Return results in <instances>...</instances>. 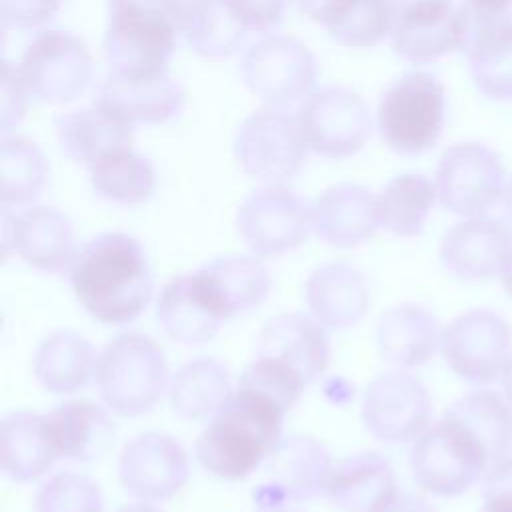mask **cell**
<instances>
[{"instance_id":"29","label":"cell","mask_w":512,"mask_h":512,"mask_svg":"<svg viewBox=\"0 0 512 512\" xmlns=\"http://www.w3.org/2000/svg\"><path fill=\"white\" fill-rule=\"evenodd\" d=\"M96 358L98 354L82 334L58 330L38 344L32 370L44 390L52 394H72L94 378Z\"/></svg>"},{"instance_id":"15","label":"cell","mask_w":512,"mask_h":512,"mask_svg":"<svg viewBox=\"0 0 512 512\" xmlns=\"http://www.w3.org/2000/svg\"><path fill=\"white\" fill-rule=\"evenodd\" d=\"M298 128L306 148L338 158L362 148L370 132V116L356 94L324 88L300 106Z\"/></svg>"},{"instance_id":"32","label":"cell","mask_w":512,"mask_h":512,"mask_svg":"<svg viewBox=\"0 0 512 512\" xmlns=\"http://www.w3.org/2000/svg\"><path fill=\"white\" fill-rule=\"evenodd\" d=\"M58 128L62 150L72 160L88 166L106 154L130 148L132 142V124L98 104L66 114Z\"/></svg>"},{"instance_id":"34","label":"cell","mask_w":512,"mask_h":512,"mask_svg":"<svg viewBox=\"0 0 512 512\" xmlns=\"http://www.w3.org/2000/svg\"><path fill=\"white\" fill-rule=\"evenodd\" d=\"M436 198V186L426 176L400 174L374 200L378 226L400 238L418 236Z\"/></svg>"},{"instance_id":"21","label":"cell","mask_w":512,"mask_h":512,"mask_svg":"<svg viewBox=\"0 0 512 512\" xmlns=\"http://www.w3.org/2000/svg\"><path fill=\"white\" fill-rule=\"evenodd\" d=\"M180 86L164 68L124 70L112 74L100 86L96 104L128 124L166 122L182 108Z\"/></svg>"},{"instance_id":"48","label":"cell","mask_w":512,"mask_h":512,"mask_svg":"<svg viewBox=\"0 0 512 512\" xmlns=\"http://www.w3.org/2000/svg\"><path fill=\"white\" fill-rule=\"evenodd\" d=\"M500 282H502L506 294L512 298V252L508 254V258L504 262V268L500 272Z\"/></svg>"},{"instance_id":"11","label":"cell","mask_w":512,"mask_h":512,"mask_svg":"<svg viewBox=\"0 0 512 512\" xmlns=\"http://www.w3.org/2000/svg\"><path fill=\"white\" fill-rule=\"evenodd\" d=\"M432 418L428 388L404 370L376 376L362 396V422L384 442H416Z\"/></svg>"},{"instance_id":"6","label":"cell","mask_w":512,"mask_h":512,"mask_svg":"<svg viewBox=\"0 0 512 512\" xmlns=\"http://www.w3.org/2000/svg\"><path fill=\"white\" fill-rule=\"evenodd\" d=\"M440 350L458 378L490 384L512 360V328L494 310L472 308L442 328Z\"/></svg>"},{"instance_id":"42","label":"cell","mask_w":512,"mask_h":512,"mask_svg":"<svg viewBox=\"0 0 512 512\" xmlns=\"http://www.w3.org/2000/svg\"><path fill=\"white\" fill-rule=\"evenodd\" d=\"M62 0H2V22L16 28L40 26L54 18Z\"/></svg>"},{"instance_id":"13","label":"cell","mask_w":512,"mask_h":512,"mask_svg":"<svg viewBox=\"0 0 512 512\" xmlns=\"http://www.w3.org/2000/svg\"><path fill=\"white\" fill-rule=\"evenodd\" d=\"M190 472L188 452L170 434L144 432L128 440L118 456L122 486L144 502L176 496Z\"/></svg>"},{"instance_id":"5","label":"cell","mask_w":512,"mask_h":512,"mask_svg":"<svg viewBox=\"0 0 512 512\" xmlns=\"http://www.w3.org/2000/svg\"><path fill=\"white\" fill-rule=\"evenodd\" d=\"M444 108V86L428 72H408L380 98V136L398 154L428 152L442 134Z\"/></svg>"},{"instance_id":"9","label":"cell","mask_w":512,"mask_h":512,"mask_svg":"<svg viewBox=\"0 0 512 512\" xmlns=\"http://www.w3.org/2000/svg\"><path fill=\"white\" fill-rule=\"evenodd\" d=\"M460 50L474 86L490 100H512V10L458 6Z\"/></svg>"},{"instance_id":"12","label":"cell","mask_w":512,"mask_h":512,"mask_svg":"<svg viewBox=\"0 0 512 512\" xmlns=\"http://www.w3.org/2000/svg\"><path fill=\"white\" fill-rule=\"evenodd\" d=\"M332 458L308 436L282 438L260 466L262 482L254 492L260 506H284L326 494Z\"/></svg>"},{"instance_id":"25","label":"cell","mask_w":512,"mask_h":512,"mask_svg":"<svg viewBox=\"0 0 512 512\" xmlns=\"http://www.w3.org/2000/svg\"><path fill=\"white\" fill-rule=\"evenodd\" d=\"M442 342L436 316L420 304L402 302L388 308L376 326L380 356L400 370L418 368L432 360Z\"/></svg>"},{"instance_id":"26","label":"cell","mask_w":512,"mask_h":512,"mask_svg":"<svg viewBox=\"0 0 512 512\" xmlns=\"http://www.w3.org/2000/svg\"><path fill=\"white\" fill-rule=\"evenodd\" d=\"M396 492V474L390 462L374 452L336 460L326 484V496L342 512H380Z\"/></svg>"},{"instance_id":"22","label":"cell","mask_w":512,"mask_h":512,"mask_svg":"<svg viewBox=\"0 0 512 512\" xmlns=\"http://www.w3.org/2000/svg\"><path fill=\"white\" fill-rule=\"evenodd\" d=\"M246 84L268 102L294 100L314 80V60L290 38H268L254 46L242 66Z\"/></svg>"},{"instance_id":"35","label":"cell","mask_w":512,"mask_h":512,"mask_svg":"<svg viewBox=\"0 0 512 512\" xmlns=\"http://www.w3.org/2000/svg\"><path fill=\"white\" fill-rule=\"evenodd\" d=\"M156 320L172 340L186 346L208 342L222 324L196 296L190 274L176 276L162 288L156 302Z\"/></svg>"},{"instance_id":"36","label":"cell","mask_w":512,"mask_h":512,"mask_svg":"<svg viewBox=\"0 0 512 512\" xmlns=\"http://www.w3.org/2000/svg\"><path fill=\"white\" fill-rule=\"evenodd\" d=\"M182 30L198 54L222 58L238 48L248 28L228 0H186Z\"/></svg>"},{"instance_id":"7","label":"cell","mask_w":512,"mask_h":512,"mask_svg":"<svg viewBox=\"0 0 512 512\" xmlns=\"http://www.w3.org/2000/svg\"><path fill=\"white\" fill-rule=\"evenodd\" d=\"M410 468L420 488L436 496H458L490 470L480 446L448 416L414 444Z\"/></svg>"},{"instance_id":"3","label":"cell","mask_w":512,"mask_h":512,"mask_svg":"<svg viewBox=\"0 0 512 512\" xmlns=\"http://www.w3.org/2000/svg\"><path fill=\"white\" fill-rule=\"evenodd\" d=\"M94 380L110 412L124 418L146 414L168 390L164 350L146 334L122 332L98 352Z\"/></svg>"},{"instance_id":"37","label":"cell","mask_w":512,"mask_h":512,"mask_svg":"<svg viewBox=\"0 0 512 512\" xmlns=\"http://www.w3.org/2000/svg\"><path fill=\"white\" fill-rule=\"evenodd\" d=\"M88 168L94 192L112 202H146L156 186V174L150 162L130 148L106 154Z\"/></svg>"},{"instance_id":"14","label":"cell","mask_w":512,"mask_h":512,"mask_svg":"<svg viewBox=\"0 0 512 512\" xmlns=\"http://www.w3.org/2000/svg\"><path fill=\"white\" fill-rule=\"evenodd\" d=\"M90 70V54L82 40L68 32L48 30L32 40L18 72L36 98L66 102L86 88Z\"/></svg>"},{"instance_id":"49","label":"cell","mask_w":512,"mask_h":512,"mask_svg":"<svg viewBox=\"0 0 512 512\" xmlns=\"http://www.w3.org/2000/svg\"><path fill=\"white\" fill-rule=\"evenodd\" d=\"M502 388H504V398L512 406V360H510V364L506 366V370L502 374Z\"/></svg>"},{"instance_id":"10","label":"cell","mask_w":512,"mask_h":512,"mask_svg":"<svg viewBox=\"0 0 512 512\" xmlns=\"http://www.w3.org/2000/svg\"><path fill=\"white\" fill-rule=\"evenodd\" d=\"M236 228L254 254L280 256L308 238L312 206L288 188L266 186L244 200L236 216Z\"/></svg>"},{"instance_id":"4","label":"cell","mask_w":512,"mask_h":512,"mask_svg":"<svg viewBox=\"0 0 512 512\" xmlns=\"http://www.w3.org/2000/svg\"><path fill=\"white\" fill-rule=\"evenodd\" d=\"M184 0H110L104 54L112 70L164 68L184 24Z\"/></svg>"},{"instance_id":"45","label":"cell","mask_w":512,"mask_h":512,"mask_svg":"<svg viewBox=\"0 0 512 512\" xmlns=\"http://www.w3.org/2000/svg\"><path fill=\"white\" fill-rule=\"evenodd\" d=\"M292 2L304 16L332 30L356 8L360 0H292Z\"/></svg>"},{"instance_id":"31","label":"cell","mask_w":512,"mask_h":512,"mask_svg":"<svg viewBox=\"0 0 512 512\" xmlns=\"http://www.w3.org/2000/svg\"><path fill=\"white\" fill-rule=\"evenodd\" d=\"M60 458L94 460L106 454L114 438L110 410L92 400H70L48 414Z\"/></svg>"},{"instance_id":"23","label":"cell","mask_w":512,"mask_h":512,"mask_svg":"<svg viewBox=\"0 0 512 512\" xmlns=\"http://www.w3.org/2000/svg\"><path fill=\"white\" fill-rule=\"evenodd\" d=\"M392 46L412 64L460 50V16L452 0H424L396 10Z\"/></svg>"},{"instance_id":"30","label":"cell","mask_w":512,"mask_h":512,"mask_svg":"<svg viewBox=\"0 0 512 512\" xmlns=\"http://www.w3.org/2000/svg\"><path fill=\"white\" fill-rule=\"evenodd\" d=\"M444 416L454 420L486 454L490 468L512 450V406L492 390H472L454 400Z\"/></svg>"},{"instance_id":"39","label":"cell","mask_w":512,"mask_h":512,"mask_svg":"<svg viewBox=\"0 0 512 512\" xmlns=\"http://www.w3.org/2000/svg\"><path fill=\"white\" fill-rule=\"evenodd\" d=\"M36 512H104L100 486L84 474L60 472L38 490Z\"/></svg>"},{"instance_id":"33","label":"cell","mask_w":512,"mask_h":512,"mask_svg":"<svg viewBox=\"0 0 512 512\" xmlns=\"http://www.w3.org/2000/svg\"><path fill=\"white\" fill-rule=\"evenodd\" d=\"M228 368L216 358H196L176 370L168 382L172 410L188 420L210 418L232 394Z\"/></svg>"},{"instance_id":"38","label":"cell","mask_w":512,"mask_h":512,"mask_svg":"<svg viewBox=\"0 0 512 512\" xmlns=\"http://www.w3.org/2000/svg\"><path fill=\"white\" fill-rule=\"evenodd\" d=\"M48 176L40 150L24 138H4L0 152V196L2 206H26L34 202Z\"/></svg>"},{"instance_id":"20","label":"cell","mask_w":512,"mask_h":512,"mask_svg":"<svg viewBox=\"0 0 512 512\" xmlns=\"http://www.w3.org/2000/svg\"><path fill=\"white\" fill-rule=\"evenodd\" d=\"M2 246L42 272L68 270L76 254L72 224L52 206H30L18 216L4 214Z\"/></svg>"},{"instance_id":"1","label":"cell","mask_w":512,"mask_h":512,"mask_svg":"<svg viewBox=\"0 0 512 512\" xmlns=\"http://www.w3.org/2000/svg\"><path fill=\"white\" fill-rule=\"evenodd\" d=\"M78 304L102 324H128L148 306L154 276L142 244L122 232H106L76 250L68 268Z\"/></svg>"},{"instance_id":"27","label":"cell","mask_w":512,"mask_h":512,"mask_svg":"<svg viewBox=\"0 0 512 512\" xmlns=\"http://www.w3.org/2000/svg\"><path fill=\"white\" fill-rule=\"evenodd\" d=\"M58 458L48 414L18 410L2 418L0 462L10 480L22 484L38 480Z\"/></svg>"},{"instance_id":"17","label":"cell","mask_w":512,"mask_h":512,"mask_svg":"<svg viewBox=\"0 0 512 512\" xmlns=\"http://www.w3.org/2000/svg\"><path fill=\"white\" fill-rule=\"evenodd\" d=\"M256 358L290 372L308 386L328 368L330 340L314 316L282 312L262 326Z\"/></svg>"},{"instance_id":"18","label":"cell","mask_w":512,"mask_h":512,"mask_svg":"<svg viewBox=\"0 0 512 512\" xmlns=\"http://www.w3.org/2000/svg\"><path fill=\"white\" fill-rule=\"evenodd\" d=\"M192 288L220 322L258 308L270 292V272L254 256L214 260L190 274Z\"/></svg>"},{"instance_id":"51","label":"cell","mask_w":512,"mask_h":512,"mask_svg":"<svg viewBox=\"0 0 512 512\" xmlns=\"http://www.w3.org/2000/svg\"><path fill=\"white\" fill-rule=\"evenodd\" d=\"M118 512H160L156 506H152L150 502H136V504H128L124 508H120Z\"/></svg>"},{"instance_id":"50","label":"cell","mask_w":512,"mask_h":512,"mask_svg":"<svg viewBox=\"0 0 512 512\" xmlns=\"http://www.w3.org/2000/svg\"><path fill=\"white\" fill-rule=\"evenodd\" d=\"M502 202H504V212H506V218L512 226V178L506 182V188H504V196H502Z\"/></svg>"},{"instance_id":"40","label":"cell","mask_w":512,"mask_h":512,"mask_svg":"<svg viewBox=\"0 0 512 512\" xmlns=\"http://www.w3.org/2000/svg\"><path fill=\"white\" fill-rule=\"evenodd\" d=\"M396 22L394 0H360L328 34L346 46H370L386 36Z\"/></svg>"},{"instance_id":"44","label":"cell","mask_w":512,"mask_h":512,"mask_svg":"<svg viewBox=\"0 0 512 512\" xmlns=\"http://www.w3.org/2000/svg\"><path fill=\"white\" fill-rule=\"evenodd\" d=\"M24 88L20 72L12 68L8 60L2 62V130H10L12 124H18L26 110V94L16 96Z\"/></svg>"},{"instance_id":"2","label":"cell","mask_w":512,"mask_h":512,"mask_svg":"<svg viewBox=\"0 0 512 512\" xmlns=\"http://www.w3.org/2000/svg\"><path fill=\"white\" fill-rule=\"evenodd\" d=\"M284 414L274 398L236 384L196 440L198 462L222 480L248 478L280 444Z\"/></svg>"},{"instance_id":"19","label":"cell","mask_w":512,"mask_h":512,"mask_svg":"<svg viewBox=\"0 0 512 512\" xmlns=\"http://www.w3.org/2000/svg\"><path fill=\"white\" fill-rule=\"evenodd\" d=\"M512 252V228L496 218H466L446 230L440 262L458 280L480 282L500 276Z\"/></svg>"},{"instance_id":"28","label":"cell","mask_w":512,"mask_h":512,"mask_svg":"<svg viewBox=\"0 0 512 512\" xmlns=\"http://www.w3.org/2000/svg\"><path fill=\"white\" fill-rule=\"evenodd\" d=\"M374 200L356 184L328 188L312 204V230L334 248H356L378 228Z\"/></svg>"},{"instance_id":"46","label":"cell","mask_w":512,"mask_h":512,"mask_svg":"<svg viewBox=\"0 0 512 512\" xmlns=\"http://www.w3.org/2000/svg\"><path fill=\"white\" fill-rule=\"evenodd\" d=\"M380 512H434L432 506L420 496L396 492V496Z\"/></svg>"},{"instance_id":"8","label":"cell","mask_w":512,"mask_h":512,"mask_svg":"<svg viewBox=\"0 0 512 512\" xmlns=\"http://www.w3.org/2000/svg\"><path fill=\"white\" fill-rule=\"evenodd\" d=\"M436 194L440 204L458 216H484L506 188L500 156L478 142L450 146L436 166Z\"/></svg>"},{"instance_id":"47","label":"cell","mask_w":512,"mask_h":512,"mask_svg":"<svg viewBox=\"0 0 512 512\" xmlns=\"http://www.w3.org/2000/svg\"><path fill=\"white\" fill-rule=\"evenodd\" d=\"M460 4L478 10H510L512 0H462Z\"/></svg>"},{"instance_id":"43","label":"cell","mask_w":512,"mask_h":512,"mask_svg":"<svg viewBox=\"0 0 512 512\" xmlns=\"http://www.w3.org/2000/svg\"><path fill=\"white\" fill-rule=\"evenodd\" d=\"M246 28H254L258 32L274 30L284 12V0H228Z\"/></svg>"},{"instance_id":"24","label":"cell","mask_w":512,"mask_h":512,"mask_svg":"<svg viewBox=\"0 0 512 512\" xmlns=\"http://www.w3.org/2000/svg\"><path fill=\"white\" fill-rule=\"evenodd\" d=\"M306 306L326 330L356 326L370 308V284L348 262H328L312 270L304 288Z\"/></svg>"},{"instance_id":"41","label":"cell","mask_w":512,"mask_h":512,"mask_svg":"<svg viewBox=\"0 0 512 512\" xmlns=\"http://www.w3.org/2000/svg\"><path fill=\"white\" fill-rule=\"evenodd\" d=\"M482 512H512V454L484 474Z\"/></svg>"},{"instance_id":"52","label":"cell","mask_w":512,"mask_h":512,"mask_svg":"<svg viewBox=\"0 0 512 512\" xmlns=\"http://www.w3.org/2000/svg\"><path fill=\"white\" fill-rule=\"evenodd\" d=\"M256 512H296V510H290L286 506H260Z\"/></svg>"},{"instance_id":"16","label":"cell","mask_w":512,"mask_h":512,"mask_svg":"<svg viewBox=\"0 0 512 512\" xmlns=\"http://www.w3.org/2000/svg\"><path fill=\"white\" fill-rule=\"evenodd\" d=\"M298 122L282 112L264 110L254 114L236 136V156L242 168L262 180H288L302 168L306 158Z\"/></svg>"}]
</instances>
